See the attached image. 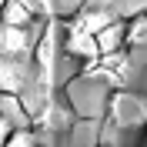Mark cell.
I'll list each match as a JSON object with an SVG mask.
<instances>
[{
  "label": "cell",
  "instance_id": "1",
  "mask_svg": "<svg viewBox=\"0 0 147 147\" xmlns=\"http://www.w3.org/2000/svg\"><path fill=\"white\" fill-rule=\"evenodd\" d=\"M107 117H110V124H117V127H140V124H147V97L130 94V90L120 87V90L114 94L110 107H107Z\"/></svg>",
  "mask_w": 147,
  "mask_h": 147
},
{
  "label": "cell",
  "instance_id": "2",
  "mask_svg": "<svg viewBox=\"0 0 147 147\" xmlns=\"http://www.w3.org/2000/svg\"><path fill=\"white\" fill-rule=\"evenodd\" d=\"M84 74H87V77H100V80L110 84L114 90H120V87H127L130 64H127V57H124V50H117V54H100L97 60L87 64Z\"/></svg>",
  "mask_w": 147,
  "mask_h": 147
},
{
  "label": "cell",
  "instance_id": "3",
  "mask_svg": "<svg viewBox=\"0 0 147 147\" xmlns=\"http://www.w3.org/2000/svg\"><path fill=\"white\" fill-rule=\"evenodd\" d=\"M64 54L74 57V60H84L90 64L100 57V40L97 34H87V30H77V27H67V37H64Z\"/></svg>",
  "mask_w": 147,
  "mask_h": 147
},
{
  "label": "cell",
  "instance_id": "4",
  "mask_svg": "<svg viewBox=\"0 0 147 147\" xmlns=\"http://www.w3.org/2000/svg\"><path fill=\"white\" fill-rule=\"evenodd\" d=\"M24 87H27V70H24V60H20V57L0 54V94L17 97V94H24Z\"/></svg>",
  "mask_w": 147,
  "mask_h": 147
},
{
  "label": "cell",
  "instance_id": "5",
  "mask_svg": "<svg viewBox=\"0 0 147 147\" xmlns=\"http://www.w3.org/2000/svg\"><path fill=\"white\" fill-rule=\"evenodd\" d=\"M0 54L30 57V27H0Z\"/></svg>",
  "mask_w": 147,
  "mask_h": 147
},
{
  "label": "cell",
  "instance_id": "6",
  "mask_svg": "<svg viewBox=\"0 0 147 147\" xmlns=\"http://www.w3.org/2000/svg\"><path fill=\"white\" fill-rule=\"evenodd\" d=\"M34 17L37 13L27 0H3L0 7V27H30Z\"/></svg>",
  "mask_w": 147,
  "mask_h": 147
},
{
  "label": "cell",
  "instance_id": "7",
  "mask_svg": "<svg viewBox=\"0 0 147 147\" xmlns=\"http://www.w3.org/2000/svg\"><path fill=\"white\" fill-rule=\"evenodd\" d=\"M114 13L110 10H104V7H84L77 17L70 20V27H77V30H87V34H100L107 24H114Z\"/></svg>",
  "mask_w": 147,
  "mask_h": 147
},
{
  "label": "cell",
  "instance_id": "8",
  "mask_svg": "<svg viewBox=\"0 0 147 147\" xmlns=\"http://www.w3.org/2000/svg\"><path fill=\"white\" fill-rule=\"evenodd\" d=\"M97 40H100V54H117V50H124V47H127V20L107 24V27L97 34Z\"/></svg>",
  "mask_w": 147,
  "mask_h": 147
},
{
  "label": "cell",
  "instance_id": "9",
  "mask_svg": "<svg viewBox=\"0 0 147 147\" xmlns=\"http://www.w3.org/2000/svg\"><path fill=\"white\" fill-rule=\"evenodd\" d=\"M144 44H147V10L127 20V47H144Z\"/></svg>",
  "mask_w": 147,
  "mask_h": 147
},
{
  "label": "cell",
  "instance_id": "10",
  "mask_svg": "<svg viewBox=\"0 0 147 147\" xmlns=\"http://www.w3.org/2000/svg\"><path fill=\"white\" fill-rule=\"evenodd\" d=\"M7 147H37V137H34V130H27V127H17Z\"/></svg>",
  "mask_w": 147,
  "mask_h": 147
},
{
  "label": "cell",
  "instance_id": "11",
  "mask_svg": "<svg viewBox=\"0 0 147 147\" xmlns=\"http://www.w3.org/2000/svg\"><path fill=\"white\" fill-rule=\"evenodd\" d=\"M13 124H10V117H3V114H0V147H7L10 144V137H13Z\"/></svg>",
  "mask_w": 147,
  "mask_h": 147
},
{
  "label": "cell",
  "instance_id": "12",
  "mask_svg": "<svg viewBox=\"0 0 147 147\" xmlns=\"http://www.w3.org/2000/svg\"><path fill=\"white\" fill-rule=\"evenodd\" d=\"M144 147H147V130H144Z\"/></svg>",
  "mask_w": 147,
  "mask_h": 147
},
{
  "label": "cell",
  "instance_id": "13",
  "mask_svg": "<svg viewBox=\"0 0 147 147\" xmlns=\"http://www.w3.org/2000/svg\"><path fill=\"white\" fill-rule=\"evenodd\" d=\"M104 147H107V144H104Z\"/></svg>",
  "mask_w": 147,
  "mask_h": 147
}]
</instances>
